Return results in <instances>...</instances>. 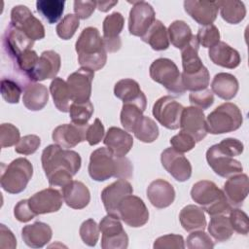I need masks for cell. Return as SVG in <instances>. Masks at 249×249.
<instances>
[{
  "mask_svg": "<svg viewBox=\"0 0 249 249\" xmlns=\"http://www.w3.org/2000/svg\"><path fill=\"white\" fill-rule=\"evenodd\" d=\"M41 162L49 185L61 190L80 170L82 159L75 151L52 144L43 150Z\"/></svg>",
  "mask_w": 249,
  "mask_h": 249,
  "instance_id": "cell-1",
  "label": "cell"
},
{
  "mask_svg": "<svg viewBox=\"0 0 249 249\" xmlns=\"http://www.w3.org/2000/svg\"><path fill=\"white\" fill-rule=\"evenodd\" d=\"M216 145L222 153L232 158L241 155L244 150L242 142L235 138H225Z\"/></svg>",
  "mask_w": 249,
  "mask_h": 249,
  "instance_id": "cell-55",
  "label": "cell"
},
{
  "mask_svg": "<svg viewBox=\"0 0 249 249\" xmlns=\"http://www.w3.org/2000/svg\"><path fill=\"white\" fill-rule=\"evenodd\" d=\"M146 193L151 204L160 209L170 206L175 199V190L173 186L163 179L152 181Z\"/></svg>",
  "mask_w": 249,
  "mask_h": 249,
  "instance_id": "cell-25",
  "label": "cell"
},
{
  "mask_svg": "<svg viewBox=\"0 0 249 249\" xmlns=\"http://www.w3.org/2000/svg\"><path fill=\"white\" fill-rule=\"evenodd\" d=\"M49 90L47 87L38 83H31L23 89L22 102L30 111L42 110L48 103Z\"/></svg>",
  "mask_w": 249,
  "mask_h": 249,
  "instance_id": "cell-31",
  "label": "cell"
},
{
  "mask_svg": "<svg viewBox=\"0 0 249 249\" xmlns=\"http://www.w3.org/2000/svg\"><path fill=\"white\" fill-rule=\"evenodd\" d=\"M33 175V166L25 158L11 161L1 172V187L9 194H18L25 190Z\"/></svg>",
  "mask_w": 249,
  "mask_h": 249,
  "instance_id": "cell-5",
  "label": "cell"
},
{
  "mask_svg": "<svg viewBox=\"0 0 249 249\" xmlns=\"http://www.w3.org/2000/svg\"><path fill=\"white\" fill-rule=\"evenodd\" d=\"M62 194L55 188H47L35 193L28 198L29 206L36 215L58 211L63 203Z\"/></svg>",
  "mask_w": 249,
  "mask_h": 249,
  "instance_id": "cell-17",
  "label": "cell"
},
{
  "mask_svg": "<svg viewBox=\"0 0 249 249\" xmlns=\"http://www.w3.org/2000/svg\"><path fill=\"white\" fill-rule=\"evenodd\" d=\"M238 81L237 79L230 74L221 72L214 76L211 83V90L218 97L224 100L232 99L238 91Z\"/></svg>",
  "mask_w": 249,
  "mask_h": 249,
  "instance_id": "cell-30",
  "label": "cell"
},
{
  "mask_svg": "<svg viewBox=\"0 0 249 249\" xmlns=\"http://www.w3.org/2000/svg\"><path fill=\"white\" fill-rule=\"evenodd\" d=\"M242 123L240 109L231 102H226L209 113L206 118V128L211 134H223L238 129Z\"/></svg>",
  "mask_w": 249,
  "mask_h": 249,
  "instance_id": "cell-4",
  "label": "cell"
},
{
  "mask_svg": "<svg viewBox=\"0 0 249 249\" xmlns=\"http://www.w3.org/2000/svg\"><path fill=\"white\" fill-rule=\"evenodd\" d=\"M102 233L101 247L103 249H125L128 246V236L119 218L107 214L99 223Z\"/></svg>",
  "mask_w": 249,
  "mask_h": 249,
  "instance_id": "cell-9",
  "label": "cell"
},
{
  "mask_svg": "<svg viewBox=\"0 0 249 249\" xmlns=\"http://www.w3.org/2000/svg\"><path fill=\"white\" fill-rule=\"evenodd\" d=\"M142 41L149 44L155 51H164L169 47L168 32L164 24L156 19L148 31L141 37Z\"/></svg>",
  "mask_w": 249,
  "mask_h": 249,
  "instance_id": "cell-33",
  "label": "cell"
},
{
  "mask_svg": "<svg viewBox=\"0 0 249 249\" xmlns=\"http://www.w3.org/2000/svg\"><path fill=\"white\" fill-rule=\"evenodd\" d=\"M114 94L124 103H132L144 111L147 106V98L141 90L139 84L132 79H122L115 84Z\"/></svg>",
  "mask_w": 249,
  "mask_h": 249,
  "instance_id": "cell-24",
  "label": "cell"
},
{
  "mask_svg": "<svg viewBox=\"0 0 249 249\" xmlns=\"http://www.w3.org/2000/svg\"><path fill=\"white\" fill-rule=\"evenodd\" d=\"M118 169V158L104 147L94 150L89 157V174L91 179L102 182L115 177Z\"/></svg>",
  "mask_w": 249,
  "mask_h": 249,
  "instance_id": "cell-7",
  "label": "cell"
},
{
  "mask_svg": "<svg viewBox=\"0 0 249 249\" xmlns=\"http://www.w3.org/2000/svg\"><path fill=\"white\" fill-rule=\"evenodd\" d=\"M133 193L131 184L125 179H118L101 192V199L107 214L118 217V207L123 198Z\"/></svg>",
  "mask_w": 249,
  "mask_h": 249,
  "instance_id": "cell-19",
  "label": "cell"
},
{
  "mask_svg": "<svg viewBox=\"0 0 249 249\" xmlns=\"http://www.w3.org/2000/svg\"><path fill=\"white\" fill-rule=\"evenodd\" d=\"M149 72L152 80L163 86L168 92L182 95L186 91L181 73L171 59L160 57L154 60L150 65Z\"/></svg>",
  "mask_w": 249,
  "mask_h": 249,
  "instance_id": "cell-6",
  "label": "cell"
},
{
  "mask_svg": "<svg viewBox=\"0 0 249 249\" xmlns=\"http://www.w3.org/2000/svg\"><path fill=\"white\" fill-rule=\"evenodd\" d=\"M2 45L8 57L13 61L24 52L32 50L34 41L9 23L3 34Z\"/></svg>",
  "mask_w": 249,
  "mask_h": 249,
  "instance_id": "cell-18",
  "label": "cell"
},
{
  "mask_svg": "<svg viewBox=\"0 0 249 249\" xmlns=\"http://www.w3.org/2000/svg\"><path fill=\"white\" fill-rule=\"evenodd\" d=\"M78 53V62L81 67L92 71L100 70L107 61V52L103 38L97 28L89 26L81 32L75 44Z\"/></svg>",
  "mask_w": 249,
  "mask_h": 249,
  "instance_id": "cell-2",
  "label": "cell"
},
{
  "mask_svg": "<svg viewBox=\"0 0 249 249\" xmlns=\"http://www.w3.org/2000/svg\"><path fill=\"white\" fill-rule=\"evenodd\" d=\"M160 161L164 169L179 182H185L192 175V165L189 160L173 148H167L160 155Z\"/></svg>",
  "mask_w": 249,
  "mask_h": 249,
  "instance_id": "cell-14",
  "label": "cell"
},
{
  "mask_svg": "<svg viewBox=\"0 0 249 249\" xmlns=\"http://www.w3.org/2000/svg\"><path fill=\"white\" fill-rule=\"evenodd\" d=\"M170 144L173 149L180 153H186L191 151L196 146L195 139L187 132L180 131L170 139Z\"/></svg>",
  "mask_w": 249,
  "mask_h": 249,
  "instance_id": "cell-54",
  "label": "cell"
},
{
  "mask_svg": "<svg viewBox=\"0 0 249 249\" xmlns=\"http://www.w3.org/2000/svg\"><path fill=\"white\" fill-rule=\"evenodd\" d=\"M144 110L132 103L123 104L121 111V124L127 132H133L135 126L143 117Z\"/></svg>",
  "mask_w": 249,
  "mask_h": 249,
  "instance_id": "cell-41",
  "label": "cell"
},
{
  "mask_svg": "<svg viewBox=\"0 0 249 249\" xmlns=\"http://www.w3.org/2000/svg\"><path fill=\"white\" fill-rule=\"evenodd\" d=\"M103 142L115 157H124L132 148L133 138L129 132L117 126L109 127Z\"/></svg>",
  "mask_w": 249,
  "mask_h": 249,
  "instance_id": "cell-26",
  "label": "cell"
},
{
  "mask_svg": "<svg viewBox=\"0 0 249 249\" xmlns=\"http://www.w3.org/2000/svg\"><path fill=\"white\" fill-rule=\"evenodd\" d=\"M17 247V239L14 233L5 225H0V248L15 249Z\"/></svg>",
  "mask_w": 249,
  "mask_h": 249,
  "instance_id": "cell-60",
  "label": "cell"
},
{
  "mask_svg": "<svg viewBox=\"0 0 249 249\" xmlns=\"http://www.w3.org/2000/svg\"><path fill=\"white\" fill-rule=\"evenodd\" d=\"M249 190L248 176L244 173H238L229 177L223 187L224 195L232 208L242 205L247 197Z\"/></svg>",
  "mask_w": 249,
  "mask_h": 249,
  "instance_id": "cell-23",
  "label": "cell"
},
{
  "mask_svg": "<svg viewBox=\"0 0 249 249\" xmlns=\"http://www.w3.org/2000/svg\"><path fill=\"white\" fill-rule=\"evenodd\" d=\"M196 37L198 44L204 48L210 49L218 42H220V32L214 24L203 25L199 27Z\"/></svg>",
  "mask_w": 249,
  "mask_h": 249,
  "instance_id": "cell-47",
  "label": "cell"
},
{
  "mask_svg": "<svg viewBox=\"0 0 249 249\" xmlns=\"http://www.w3.org/2000/svg\"><path fill=\"white\" fill-rule=\"evenodd\" d=\"M14 215L18 221L22 223H26L37 216L29 206L28 199H21L15 205Z\"/></svg>",
  "mask_w": 249,
  "mask_h": 249,
  "instance_id": "cell-57",
  "label": "cell"
},
{
  "mask_svg": "<svg viewBox=\"0 0 249 249\" xmlns=\"http://www.w3.org/2000/svg\"><path fill=\"white\" fill-rule=\"evenodd\" d=\"M118 217L129 227L139 228L149 220V211L144 201L136 196L128 195L123 198L118 207Z\"/></svg>",
  "mask_w": 249,
  "mask_h": 249,
  "instance_id": "cell-8",
  "label": "cell"
},
{
  "mask_svg": "<svg viewBox=\"0 0 249 249\" xmlns=\"http://www.w3.org/2000/svg\"><path fill=\"white\" fill-rule=\"evenodd\" d=\"M124 24V18L119 12H114L103 20V40H114L120 38Z\"/></svg>",
  "mask_w": 249,
  "mask_h": 249,
  "instance_id": "cell-42",
  "label": "cell"
},
{
  "mask_svg": "<svg viewBox=\"0 0 249 249\" xmlns=\"http://www.w3.org/2000/svg\"><path fill=\"white\" fill-rule=\"evenodd\" d=\"M222 18L231 24L241 22L246 16V8L243 2L238 0L216 1Z\"/></svg>",
  "mask_w": 249,
  "mask_h": 249,
  "instance_id": "cell-34",
  "label": "cell"
},
{
  "mask_svg": "<svg viewBox=\"0 0 249 249\" xmlns=\"http://www.w3.org/2000/svg\"><path fill=\"white\" fill-rule=\"evenodd\" d=\"M186 13L200 25L212 24L218 16L216 1L186 0L184 2Z\"/></svg>",
  "mask_w": 249,
  "mask_h": 249,
  "instance_id": "cell-21",
  "label": "cell"
},
{
  "mask_svg": "<svg viewBox=\"0 0 249 249\" xmlns=\"http://www.w3.org/2000/svg\"><path fill=\"white\" fill-rule=\"evenodd\" d=\"M189 100L192 106L205 110L214 103V95L212 90L205 89L197 91H191L189 94Z\"/></svg>",
  "mask_w": 249,
  "mask_h": 249,
  "instance_id": "cell-50",
  "label": "cell"
},
{
  "mask_svg": "<svg viewBox=\"0 0 249 249\" xmlns=\"http://www.w3.org/2000/svg\"><path fill=\"white\" fill-rule=\"evenodd\" d=\"M154 249H183L185 241L182 235L165 234L157 238L153 244Z\"/></svg>",
  "mask_w": 249,
  "mask_h": 249,
  "instance_id": "cell-53",
  "label": "cell"
},
{
  "mask_svg": "<svg viewBox=\"0 0 249 249\" xmlns=\"http://www.w3.org/2000/svg\"><path fill=\"white\" fill-rule=\"evenodd\" d=\"M20 139V133L17 126L12 124H2L0 125V145L1 148H8L17 145Z\"/></svg>",
  "mask_w": 249,
  "mask_h": 249,
  "instance_id": "cell-49",
  "label": "cell"
},
{
  "mask_svg": "<svg viewBox=\"0 0 249 249\" xmlns=\"http://www.w3.org/2000/svg\"><path fill=\"white\" fill-rule=\"evenodd\" d=\"M230 222L233 231L239 234L247 235L249 232V221L247 214L239 208H231L230 211Z\"/></svg>",
  "mask_w": 249,
  "mask_h": 249,
  "instance_id": "cell-48",
  "label": "cell"
},
{
  "mask_svg": "<svg viewBox=\"0 0 249 249\" xmlns=\"http://www.w3.org/2000/svg\"><path fill=\"white\" fill-rule=\"evenodd\" d=\"M206 160L213 171L224 178H229L232 175L241 173L243 170V166L239 160L222 153L216 144L212 145L207 150Z\"/></svg>",
  "mask_w": 249,
  "mask_h": 249,
  "instance_id": "cell-15",
  "label": "cell"
},
{
  "mask_svg": "<svg viewBox=\"0 0 249 249\" xmlns=\"http://www.w3.org/2000/svg\"><path fill=\"white\" fill-rule=\"evenodd\" d=\"M184 107L170 95L159 98L153 106V115L156 120L167 129L180 127V119Z\"/></svg>",
  "mask_w": 249,
  "mask_h": 249,
  "instance_id": "cell-11",
  "label": "cell"
},
{
  "mask_svg": "<svg viewBox=\"0 0 249 249\" xmlns=\"http://www.w3.org/2000/svg\"><path fill=\"white\" fill-rule=\"evenodd\" d=\"M104 133V125L99 119H95L87 129V141L90 146L96 145L103 139Z\"/></svg>",
  "mask_w": 249,
  "mask_h": 249,
  "instance_id": "cell-56",
  "label": "cell"
},
{
  "mask_svg": "<svg viewBox=\"0 0 249 249\" xmlns=\"http://www.w3.org/2000/svg\"><path fill=\"white\" fill-rule=\"evenodd\" d=\"M99 226L93 219L84 221L80 227L79 233L83 242L88 246H95L99 238Z\"/></svg>",
  "mask_w": 249,
  "mask_h": 249,
  "instance_id": "cell-45",
  "label": "cell"
},
{
  "mask_svg": "<svg viewBox=\"0 0 249 249\" xmlns=\"http://www.w3.org/2000/svg\"><path fill=\"white\" fill-rule=\"evenodd\" d=\"M61 66L59 54L52 50L44 51L32 72L31 82L36 83L47 79L56 78Z\"/></svg>",
  "mask_w": 249,
  "mask_h": 249,
  "instance_id": "cell-22",
  "label": "cell"
},
{
  "mask_svg": "<svg viewBox=\"0 0 249 249\" xmlns=\"http://www.w3.org/2000/svg\"><path fill=\"white\" fill-rule=\"evenodd\" d=\"M80 25V18L74 14L66 15L56 25V34L62 40H69L73 37Z\"/></svg>",
  "mask_w": 249,
  "mask_h": 249,
  "instance_id": "cell-44",
  "label": "cell"
},
{
  "mask_svg": "<svg viewBox=\"0 0 249 249\" xmlns=\"http://www.w3.org/2000/svg\"><path fill=\"white\" fill-rule=\"evenodd\" d=\"M182 83L187 90L191 91H197L207 89L210 81V75L208 69L204 66L199 71L191 73V74H185L182 73Z\"/></svg>",
  "mask_w": 249,
  "mask_h": 249,
  "instance_id": "cell-39",
  "label": "cell"
},
{
  "mask_svg": "<svg viewBox=\"0 0 249 249\" xmlns=\"http://www.w3.org/2000/svg\"><path fill=\"white\" fill-rule=\"evenodd\" d=\"M22 87L10 78H3L1 80V95L4 100L11 104H17L19 101Z\"/></svg>",
  "mask_w": 249,
  "mask_h": 249,
  "instance_id": "cell-46",
  "label": "cell"
},
{
  "mask_svg": "<svg viewBox=\"0 0 249 249\" xmlns=\"http://www.w3.org/2000/svg\"><path fill=\"white\" fill-rule=\"evenodd\" d=\"M41 145V139L35 134H28L19 139L15 145V151L20 155L34 154Z\"/></svg>",
  "mask_w": 249,
  "mask_h": 249,
  "instance_id": "cell-51",
  "label": "cell"
},
{
  "mask_svg": "<svg viewBox=\"0 0 249 249\" xmlns=\"http://www.w3.org/2000/svg\"><path fill=\"white\" fill-rule=\"evenodd\" d=\"M118 4V1H96V8L101 12H108Z\"/></svg>",
  "mask_w": 249,
  "mask_h": 249,
  "instance_id": "cell-61",
  "label": "cell"
},
{
  "mask_svg": "<svg viewBox=\"0 0 249 249\" xmlns=\"http://www.w3.org/2000/svg\"><path fill=\"white\" fill-rule=\"evenodd\" d=\"M169 42L177 48L183 49L193 38V33L190 26L183 20H174L167 28Z\"/></svg>",
  "mask_w": 249,
  "mask_h": 249,
  "instance_id": "cell-37",
  "label": "cell"
},
{
  "mask_svg": "<svg viewBox=\"0 0 249 249\" xmlns=\"http://www.w3.org/2000/svg\"><path fill=\"white\" fill-rule=\"evenodd\" d=\"M52 228L43 222H35L24 226L21 230V238L24 243L31 248H41L52 238Z\"/></svg>",
  "mask_w": 249,
  "mask_h": 249,
  "instance_id": "cell-28",
  "label": "cell"
},
{
  "mask_svg": "<svg viewBox=\"0 0 249 249\" xmlns=\"http://www.w3.org/2000/svg\"><path fill=\"white\" fill-rule=\"evenodd\" d=\"M208 55L214 64L229 69L236 68L241 61L239 53L222 41L209 49Z\"/></svg>",
  "mask_w": 249,
  "mask_h": 249,
  "instance_id": "cell-29",
  "label": "cell"
},
{
  "mask_svg": "<svg viewBox=\"0 0 249 249\" xmlns=\"http://www.w3.org/2000/svg\"><path fill=\"white\" fill-rule=\"evenodd\" d=\"M118 158V169L116 178L118 179H128L132 176L133 166L131 161L125 157H117Z\"/></svg>",
  "mask_w": 249,
  "mask_h": 249,
  "instance_id": "cell-59",
  "label": "cell"
},
{
  "mask_svg": "<svg viewBox=\"0 0 249 249\" xmlns=\"http://www.w3.org/2000/svg\"><path fill=\"white\" fill-rule=\"evenodd\" d=\"M50 92L52 94L53 104L58 111L67 113L70 108L71 96L68 89L67 83L61 78H54L50 85Z\"/></svg>",
  "mask_w": 249,
  "mask_h": 249,
  "instance_id": "cell-35",
  "label": "cell"
},
{
  "mask_svg": "<svg viewBox=\"0 0 249 249\" xmlns=\"http://www.w3.org/2000/svg\"><path fill=\"white\" fill-rule=\"evenodd\" d=\"M65 1L61 0H38L36 2L37 12L50 23L57 22L64 11Z\"/></svg>",
  "mask_w": 249,
  "mask_h": 249,
  "instance_id": "cell-38",
  "label": "cell"
},
{
  "mask_svg": "<svg viewBox=\"0 0 249 249\" xmlns=\"http://www.w3.org/2000/svg\"><path fill=\"white\" fill-rule=\"evenodd\" d=\"M89 124L79 125L75 124H64L56 126L52 134L55 144L63 149H70L87 140V129Z\"/></svg>",
  "mask_w": 249,
  "mask_h": 249,
  "instance_id": "cell-20",
  "label": "cell"
},
{
  "mask_svg": "<svg viewBox=\"0 0 249 249\" xmlns=\"http://www.w3.org/2000/svg\"><path fill=\"white\" fill-rule=\"evenodd\" d=\"M208 232L217 242H224L230 239L233 233L230 218L226 215L211 216Z\"/></svg>",
  "mask_w": 249,
  "mask_h": 249,
  "instance_id": "cell-36",
  "label": "cell"
},
{
  "mask_svg": "<svg viewBox=\"0 0 249 249\" xmlns=\"http://www.w3.org/2000/svg\"><path fill=\"white\" fill-rule=\"evenodd\" d=\"M95 8H96V1H91V0H87V1L76 0V1H74L75 15L79 18H82V19L89 18L94 12Z\"/></svg>",
  "mask_w": 249,
  "mask_h": 249,
  "instance_id": "cell-58",
  "label": "cell"
},
{
  "mask_svg": "<svg viewBox=\"0 0 249 249\" xmlns=\"http://www.w3.org/2000/svg\"><path fill=\"white\" fill-rule=\"evenodd\" d=\"M133 133L139 141L152 143L159 137V127L154 120L143 115L135 126Z\"/></svg>",
  "mask_w": 249,
  "mask_h": 249,
  "instance_id": "cell-40",
  "label": "cell"
},
{
  "mask_svg": "<svg viewBox=\"0 0 249 249\" xmlns=\"http://www.w3.org/2000/svg\"><path fill=\"white\" fill-rule=\"evenodd\" d=\"M180 128L190 134L196 142L201 141L208 133L203 111L195 106L185 107L180 119Z\"/></svg>",
  "mask_w": 249,
  "mask_h": 249,
  "instance_id": "cell-16",
  "label": "cell"
},
{
  "mask_svg": "<svg viewBox=\"0 0 249 249\" xmlns=\"http://www.w3.org/2000/svg\"><path fill=\"white\" fill-rule=\"evenodd\" d=\"M179 220L183 229L190 232L204 231L206 228V219L203 209L195 204H189L183 207L179 214Z\"/></svg>",
  "mask_w": 249,
  "mask_h": 249,
  "instance_id": "cell-32",
  "label": "cell"
},
{
  "mask_svg": "<svg viewBox=\"0 0 249 249\" xmlns=\"http://www.w3.org/2000/svg\"><path fill=\"white\" fill-rule=\"evenodd\" d=\"M187 247L189 249H212L214 247V242L211 237L203 231H192V233H190L187 237Z\"/></svg>",
  "mask_w": 249,
  "mask_h": 249,
  "instance_id": "cell-52",
  "label": "cell"
},
{
  "mask_svg": "<svg viewBox=\"0 0 249 249\" xmlns=\"http://www.w3.org/2000/svg\"><path fill=\"white\" fill-rule=\"evenodd\" d=\"M129 12L128 30L133 36L142 37L156 20L154 8L145 1H134Z\"/></svg>",
  "mask_w": 249,
  "mask_h": 249,
  "instance_id": "cell-12",
  "label": "cell"
},
{
  "mask_svg": "<svg viewBox=\"0 0 249 249\" xmlns=\"http://www.w3.org/2000/svg\"><path fill=\"white\" fill-rule=\"evenodd\" d=\"M64 202L73 209H83L89 203L90 194L88 187L81 181L72 180L60 190Z\"/></svg>",
  "mask_w": 249,
  "mask_h": 249,
  "instance_id": "cell-27",
  "label": "cell"
},
{
  "mask_svg": "<svg viewBox=\"0 0 249 249\" xmlns=\"http://www.w3.org/2000/svg\"><path fill=\"white\" fill-rule=\"evenodd\" d=\"M93 78L94 71L85 67H81L68 76L66 83L73 102L82 103L89 100Z\"/></svg>",
  "mask_w": 249,
  "mask_h": 249,
  "instance_id": "cell-13",
  "label": "cell"
},
{
  "mask_svg": "<svg viewBox=\"0 0 249 249\" xmlns=\"http://www.w3.org/2000/svg\"><path fill=\"white\" fill-rule=\"evenodd\" d=\"M93 105L89 100L87 102H73L69 108V116L71 123L79 125L88 124V122L93 114Z\"/></svg>",
  "mask_w": 249,
  "mask_h": 249,
  "instance_id": "cell-43",
  "label": "cell"
},
{
  "mask_svg": "<svg viewBox=\"0 0 249 249\" xmlns=\"http://www.w3.org/2000/svg\"><path fill=\"white\" fill-rule=\"evenodd\" d=\"M192 199L210 216L226 215L231 210L223 190L209 180H201L194 184L191 190Z\"/></svg>",
  "mask_w": 249,
  "mask_h": 249,
  "instance_id": "cell-3",
  "label": "cell"
},
{
  "mask_svg": "<svg viewBox=\"0 0 249 249\" xmlns=\"http://www.w3.org/2000/svg\"><path fill=\"white\" fill-rule=\"evenodd\" d=\"M10 23L33 41L41 40L45 37V28L42 22L24 5H18L12 9Z\"/></svg>",
  "mask_w": 249,
  "mask_h": 249,
  "instance_id": "cell-10",
  "label": "cell"
}]
</instances>
